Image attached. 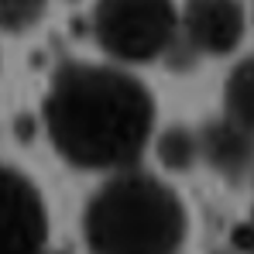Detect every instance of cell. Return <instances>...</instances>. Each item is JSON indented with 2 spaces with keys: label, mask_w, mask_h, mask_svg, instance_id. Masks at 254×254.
Wrapping results in <instances>:
<instances>
[{
  "label": "cell",
  "mask_w": 254,
  "mask_h": 254,
  "mask_svg": "<svg viewBox=\"0 0 254 254\" xmlns=\"http://www.w3.org/2000/svg\"><path fill=\"white\" fill-rule=\"evenodd\" d=\"M45 127L55 151L89 172L130 169L155 130L151 89L114 65L69 62L45 96Z\"/></svg>",
  "instance_id": "cell-1"
},
{
  "label": "cell",
  "mask_w": 254,
  "mask_h": 254,
  "mask_svg": "<svg viewBox=\"0 0 254 254\" xmlns=\"http://www.w3.org/2000/svg\"><path fill=\"white\" fill-rule=\"evenodd\" d=\"M83 234L103 254H165L179 251L189 234V213L162 179L121 169L86 203Z\"/></svg>",
  "instance_id": "cell-2"
},
{
  "label": "cell",
  "mask_w": 254,
  "mask_h": 254,
  "mask_svg": "<svg viewBox=\"0 0 254 254\" xmlns=\"http://www.w3.org/2000/svg\"><path fill=\"white\" fill-rule=\"evenodd\" d=\"M93 35L117 62H151L179 38L175 0H96Z\"/></svg>",
  "instance_id": "cell-3"
},
{
  "label": "cell",
  "mask_w": 254,
  "mask_h": 254,
  "mask_svg": "<svg viewBox=\"0 0 254 254\" xmlns=\"http://www.w3.org/2000/svg\"><path fill=\"white\" fill-rule=\"evenodd\" d=\"M48 241V213L24 172L0 165V254H31Z\"/></svg>",
  "instance_id": "cell-4"
},
{
  "label": "cell",
  "mask_w": 254,
  "mask_h": 254,
  "mask_svg": "<svg viewBox=\"0 0 254 254\" xmlns=\"http://www.w3.org/2000/svg\"><path fill=\"white\" fill-rule=\"evenodd\" d=\"M182 35L199 55H227L248 31V10L241 0H189L179 14Z\"/></svg>",
  "instance_id": "cell-5"
},
{
  "label": "cell",
  "mask_w": 254,
  "mask_h": 254,
  "mask_svg": "<svg viewBox=\"0 0 254 254\" xmlns=\"http://www.w3.org/2000/svg\"><path fill=\"white\" fill-rule=\"evenodd\" d=\"M199 158H206L227 179H241L254 165V130L230 117L210 121L199 130Z\"/></svg>",
  "instance_id": "cell-6"
},
{
  "label": "cell",
  "mask_w": 254,
  "mask_h": 254,
  "mask_svg": "<svg viewBox=\"0 0 254 254\" xmlns=\"http://www.w3.org/2000/svg\"><path fill=\"white\" fill-rule=\"evenodd\" d=\"M223 110L230 121L254 130V55L241 59L223 86Z\"/></svg>",
  "instance_id": "cell-7"
},
{
  "label": "cell",
  "mask_w": 254,
  "mask_h": 254,
  "mask_svg": "<svg viewBox=\"0 0 254 254\" xmlns=\"http://www.w3.org/2000/svg\"><path fill=\"white\" fill-rule=\"evenodd\" d=\"M158 162L169 172H189L199 162V130L186 124H172L158 137Z\"/></svg>",
  "instance_id": "cell-8"
},
{
  "label": "cell",
  "mask_w": 254,
  "mask_h": 254,
  "mask_svg": "<svg viewBox=\"0 0 254 254\" xmlns=\"http://www.w3.org/2000/svg\"><path fill=\"white\" fill-rule=\"evenodd\" d=\"M48 10V0H0V31H28Z\"/></svg>",
  "instance_id": "cell-9"
}]
</instances>
